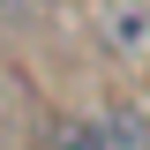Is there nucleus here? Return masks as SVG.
<instances>
[{"mask_svg": "<svg viewBox=\"0 0 150 150\" xmlns=\"http://www.w3.org/2000/svg\"><path fill=\"white\" fill-rule=\"evenodd\" d=\"M143 98H150V83H143Z\"/></svg>", "mask_w": 150, "mask_h": 150, "instance_id": "obj_2", "label": "nucleus"}, {"mask_svg": "<svg viewBox=\"0 0 150 150\" xmlns=\"http://www.w3.org/2000/svg\"><path fill=\"white\" fill-rule=\"evenodd\" d=\"M98 38H105L112 53H143V45H150V0H128V8H105Z\"/></svg>", "mask_w": 150, "mask_h": 150, "instance_id": "obj_1", "label": "nucleus"}]
</instances>
